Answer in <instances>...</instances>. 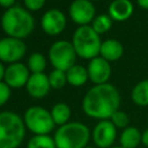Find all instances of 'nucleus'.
Listing matches in <instances>:
<instances>
[{
    "label": "nucleus",
    "mask_w": 148,
    "mask_h": 148,
    "mask_svg": "<svg viewBox=\"0 0 148 148\" xmlns=\"http://www.w3.org/2000/svg\"><path fill=\"white\" fill-rule=\"evenodd\" d=\"M120 94L111 83L95 84L83 97L82 109L88 117L105 120L119 110Z\"/></svg>",
    "instance_id": "1"
},
{
    "label": "nucleus",
    "mask_w": 148,
    "mask_h": 148,
    "mask_svg": "<svg viewBox=\"0 0 148 148\" xmlns=\"http://www.w3.org/2000/svg\"><path fill=\"white\" fill-rule=\"evenodd\" d=\"M1 27L8 37L23 39L32 32L35 21L27 8L13 6L3 13L1 17Z\"/></svg>",
    "instance_id": "2"
},
{
    "label": "nucleus",
    "mask_w": 148,
    "mask_h": 148,
    "mask_svg": "<svg viewBox=\"0 0 148 148\" xmlns=\"http://www.w3.org/2000/svg\"><path fill=\"white\" fill-rule=\"evenodd\" d=\"M25 134L24 120L15 112H0V148H17Z\"/></svg>",
    "instance_id": "3"
},
{
    "label": "nucleus",
    "mask_w": 148,
    "mask_h": 148,
    "mask_svg": "<svg viewBox=\"0 0 148 148\" xmlns=\"http://www.w3.org/2000/svg\"><path fill=\"white\" fill-rule=\"evenodd\" d=\"M89 138V128L79 121L59 126L53 136L57 148H86Z\"/></svg>",
    "instance_id": "4"
},
{
    "label": "nucleus",
    "mask_w": 148,
    "mask_h": 148,
    "mask_svg": "<svg viewBox=\"0 0 148 148\" xmlns=\"http://www.w3.org/2000/svg\"><path fill=\"white\" fill-rule=\"evenodd\" d=\"M72 44L79 57L91 60L98 57L102 42L99 35L92 29L91 25H81L75 30Z\"/></svg>",
    "instance_id": "5"
},
{
    "label": "nucleus",
    "mask_w": 148,
    "mask_h": 148,
    "mask_svg": "<svg viewBox=\"0 0 148 148\" xmlns=\"http://www.w3.org/2000/svg\"><path fill=\"white\" fill-rule=\"evenodd\" d=\"M23 120L25 127L36 135L49 134L56 126L51 112L42 106H30L29 109H27Z\"/></svg>",
    "instance_id": "6"
},
{
    "label": "nucleus",
    "mask_w": 148,
    "mask_h": 148,
    "mask_svg": "<svg viewBox=\"0 0 148 148\" xmlns=\"http://www.w3.org/2000/svg\"><path fill=\"white\" fill-rule=\"evenodd\" d=\"M76 56L72 42L68 40H58L53 43L49 50V59L52 66L64 72H67L75 65Z\"/></svg>",
    "instance_id": "7"
},
{
    "label": "nucleus",
    "mask_w": 148,
    "mask_h": 148,
    "mask_svg": "<svg viewBox=\"0 0 148 148\" xmlns=\"http://www.w3.org/2000/svg\"><path fill=\"white\" fill-rule=\"evenodd\" d=\"M27 51L25 43L20 38L5 37L0 39V60L8 64L18 62Z\"/></svg>",
    "instance_id": "8"
},
{
    "label": "nucleus",
    "mask_w": 148,
    "mask_h": 148,
    "mask_svg": "<svg viewBox=\"0 0 148 148\" xmlns=\"http://www.w3.org/2000/svg\"><path fill=\"white\" fill-rule=\"evenodd\" d=\"M68 13L72 21L79 27L89 25L96 17L95 6L90 0H74L69 6Z\"/></svg>",
    "instance_id": "9"
},
{
    "label": "nucleus",
    "mask_w": 148,
    "mask_h": 148,
    "mask_svg": "<svg viewBox=\"0 0 148 148\" xmlns=\"http://www.w3.org/2000/svg\"><path fill=\"white\" fill-rule=\"evenodd\" d=\"M116 136H117V127L109 119L101 120L92 131V140L98 148L112 147Z\"/></svg>",
    "instance_id": "10"
},
{
    "label": "nucleus",
    "mask_w": 148,
    "mask_h": 148,
    "mask_svg": "<svg viewBox=\"0 0 148 148\" xmlns=\"http://www.w3.org/2000/svg\"><path fill=\"white\" fill-rule=\"evenodd\" d=\"M40 25L43 31L47 35L57 36L66 28V16L59 9H50L42 16Z\"/></svg>",
    "instance_id": "11"
},
{
    "label": "nucleus",
    "mask_w": 148,
    "mask_h": 148,
    "mask_svg": "<svg viewBox=\"0 0 148 148\" xmlns=\"http://www.w3.org/2000/svg\"><path fill=\"white\" fill-rule=\"evenodd\" d=\"M88 75L89 80L95 84L108 83L111 76V66L108 60L102 57H96L91 59L88 64Z\"/></svg>",
    "instance_id": "12"
},
{
    "label": "nucleus",
    "mask_w": 148,
    "mask_h": 148,
    "mask_svg": "<svg viewBox=\"0 0 148 148\" xmlns=\"http://www.w3.org/2000/svg\"><path fill=\"white\" fill-rule=\"evenodd\" d=\"M28 66H25L22 62H14L9 64V66L6 68L5 79L3 81L10 87V88H21L27 84L30 73H29Z\"/></svg>",
    "instance_id": "13"
},
{
    "label": "nucleus",
    "mask_w": 148,
    "mask_h": 148,
    "mask_svg": "<svg viewBox=\"0 0 148 148\" xmlns=\"http://www.w3.org/2000/svg\"><path fill=\"white\" fill-rule=\"evenodd\" d=\"M28 94L34 98H43L45 97L50 89L49 76L44 73H32L25 84Z\"/></svg>",
    "instance_id": "14"
},
{
    "label": "nucleus",
    "mask_w": 148,
    "mask_h": 148,
    "mask_svg": "<svg viewBox=\"0 0 148 148\" xmlns=\"http://www.w3.org/2000/svg\"><path fill=\"white\" fill-rule=\"evenodd\" d=\"M134 10V6L131 0H113L108 8V15L117 22L128 20Z\"/></svg>",
    "instance_id": "15"
},
{
    "label": "nucleus",
    "mask_w": 148,
    "mask_h": 148,
    "mask_svg": "<svg viewBox=\"0 0 148 148\" xmlns=\"http://www.w3.org/2000/svg\"><path fill=\"white\" fill-rule=\"evenodd\" d=\"M123 53H124V46L118 39L110 38L102 42L99 54L102 58H104L109 62L117 61L123 57Z\"/></svg>",
    "instance_id": "16"
},
{
    "label": "nucleus",
    "mask_w": 148,
    "mask_h": 148,
    "mask_svg": "<svg viewBox=\"0 0 148 148\" xmlns=\"http://www.w3.org/2000/svg\"><path fill=\"white\" fill-rule=\"evenodd\" d=\"M142 133L133 126L124 128L120 134V146L124 148H136L141 143Z\"/></svg>",
    "instance_id": "17"
},
{
    "label": "nucleus",
    "mask_w": 148,
    "mask_h": 148,
    "mask_svg": "<svg viewBox=\"0 0 148 148\" xmlns=\"http://www.w3.org/2000/svg\"><path fill=\"white\" fill-rule=\"evenodd\" d=\"M66 77H67V83L74 87H80L83 86L87 80L89 79L88 75V69L84 68L81 65H74L66 72Z\"/></svg>",
    "instance_id": "18"
},
{
    "label": "nucleus",
    "mask_w": 148,
    "mask_h": 148,
    "mask_svg": "<svg viewBox=\"0 0 148 148\" xmlns=\"http://www.w3.org/2000/svg\"><path fill=\"white\" fill-rule=\"evenodd\" d=\"M131 98L139 106H148V79L138 82L131 92Z\"/></svg>",
    "instance_id": "19"
},
{
    "label": "nucleus",
    "mask_w": 148,
    "mask_h": 148,
    "mask_svg": "<svg viewBox=\"0 0 148 148\" xmlns=\"http://www.w3.org/2000/svg\"><path fill=\"white\" fill-rule=\"evenodd\" d=\"M50 112H51V116H52L54 124L59 125V126L67 124L69 118H71V109L66 103L54 104Z\"/></svg>",
    "instance_id": "20"
},
{
    "label": "nucleus",
    "mask_w": 148,
    "mask_h": 148,
    "mask_svg": "<svg viewBox=\"0 0 148 148\" xmlns=\"http://www.w3.org/2000/svg\"><path fill=\"white\" fill-rule=\"evenodd\" d=\"M27 148H57L54 139L47 134H38L34 135L29 142Z\"/></svg>",
    "instance_id": "21"
},
{
    "label": "nucleus",
    "mask_w": 148,
    "mask_h": 148,
    "mask_svg": "<svg viewBox=\"0 0 148 148\" xmlns=\"http://www.w3.org/2000/svg\"><path fill=\"white\" fill-rule=\"evenodd\" d=\"M112 21L113 20L108 14H101V15H98L94 18V21L91 23V27L98 35H102V34L108 32L111 29Z\"/></svg>",
    "instance_id": "22"
},
{
    "label": "nucleus",
    "mask_w": 148,
    "mask_h": 148,
    "mask_svg": "<svg viewBox=\"0 0 148 148\" xmlns=\"http://www.w3.org/2000/svg\"><path fill=\"white\" fill-rule=\"evenodd\" d=\"M46 67V59L45 57L39 53L35 52L32 53L28 59V68L32 73H43Z\"/></svg>",
    "instance_id": "23"
},
{
    "label": "nucleus",
    "mask_w": 148,
    "mask_h": 148,
    "mask_svg": "<svg viewBox=\"0 0 148 148\" xmlns=\"http://www.w3.org/2000/svg\"><path fill=\"white\" fill-rule=\"evenodd\" d=\"M49 81H50L51 88H53V89H61L67 83L66 72L54 68L50 73V75H49Z\"/></svg>",
    "instance_id": "24"
},
{
    "label": "nucleus",
    "mask_w": 148,
    "mask_h": 148,
    "mask_svg": "<svg viewBox=\"0 0 148 148\" xmlns=\"http://www.w3.org/2000/svg\"><path fill=\"white\" fill-rule=\"evenodd\" d=\"M110 120L117 128H126V127H128V124H130V118H128L127 113L121 110H117L111 116Z\"/></svg>",
    "instance_id": "25"
},
{
    "label": "nucleus",
    "mask_w": 148,
    "mask_h": 148,
    "mask_svg": "<svg viewBox=\"0 0 148 148\" xmlns=\"http://www.w3.org/2000/svg\"><path fill=\"white\" fill-rule=\"evenodd\" d=\"M9 97H10V87L5 81H0V106L6 104Z\"/></svg>",
    "instance_id": "26"
},
{
    "label": "nucleus",
    "mask_w": 148,
    "mask_h": 148,
    "mask_svg": "<svg viewBox=\"0 0 148 148\" xmlns=\"http://www.w3.org/2000/svg\"><path fill=\"white\" fill-rule=\"evenodd\" d=\"M45 1L46 0H23L25 8L28 10H31V12H36V10L42 9L45 5Z\"/></svg>",
    "instance_id": "27"
},
{
    "label": "nucleus",
    "mask_w": 148,
    "mask_h": 148,
    "mask_svg": "<svg viewBox=\"0 0 148 148\" xmlns=\"http://www.w3.org/2000/svg\"><path fill=\"white\" fill-rule=\"evenodd\" d=\"M15 1L16 0H0V6L8 9V8L15 6Z\"/></svg>",
    "instance_id": "28"
},
{
    "label": "nucleus",
    "mask_w": 148,
    "mask_h": 148,
    "mask_svg": "<svg viewBox=\"0 0 148 148\" xmlns=\"http://www.w3.org/2000/svg\"><path fill=\"white\" fill-rule=\"evenodd\" d=\"M141 143H143V146L148 147V128L142 132V139H141Z\"/></svg>",
    "instance_id": "29"
},
{
    "label": "nucleus",
    "mask_w": 148,
    "mask_h": 148,
    "mask_svg": "<svg viewBox=\"0 0 148 148\" xmlns=\"http://www.w3.org/2000/svg\"><path fill=\"white\" fill-rule=\"evenodd\" d=\"M136 3L139 5L140 8L148 10V0H136Z\"/></svg>",
    "instance_id": "30"
},
{
    "label": "nucleus",
    "mask_w": 148,
    "mask_h": 148,
    "mask_svg": "<svg viewBox=\"0 0 148 148\" xmlns=\"http://www.w3.org/2000/svg\"><path fill=\"white\" fill-rule=\"evenodd\" d=\"M5 73H6V68L3 67L2 62L0 61V81H2L5 79Z\"/></svg>",
    "instance_id": "31"
},
{
    "label": "nucleus",
    "mask_w": 148,
    "mask_h": 148,
    "mask_svg": "<svg viewBox=\"0 0 148 148\" xmlns=\"http://www.w3.org/2000/svg\"><path fill=\"white\" fill-rule=\"evenodd\" d=\"M110 148H124V147H121V146H116V147H113V146H112V147H110Z\"/></svg>",
    "instance_id": "32"
},
{
    "label": "nucleus",
    "mask_w": 148,
    "mask_h": 148,
    "mask_svg": "<svg viewBox=\"0 0 148 148\" xmlns=\"http://www.w3.org/2000/svg\"><path fill=\"white\" fill-rule=\"evenodd\" d=\"M90 1H98V0H90Z\"/></svg>",
    "instance_id": "33"
},
{
    "label": "nucleus",
    "mask_w": 148,
    "mask_h": 148,
    "mask_svg": "<svg viewBox=\"0 0 148 148\" xmlns=\"http://www.w3.org/2000/svg\"><path fill=\"white\" fill-rule=\"evenodd\" d=\"M86 148H92V147H86Z\"/></svg>",
    "instance_id": "34"
}]
</instances>
